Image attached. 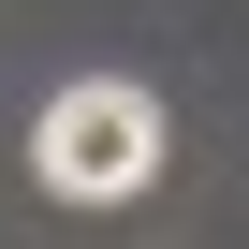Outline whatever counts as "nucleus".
<instances>
[{"instance_id": "1", "label": "nucleus", "mask_w": 249, "mask_h": 249, "mask_svg": "<svg viewBox=\"0 0 249 249\" xmlns=\"http://www.w3.org/2000/svg\"><path fill=\"white\" fill-rule=\"evenodd\" d=\"M161 103L132 88V73H88V88H59L44 103V132H30V176L59 191V205H132L147 176H161Z\"/></svg>"}]
</instances>
